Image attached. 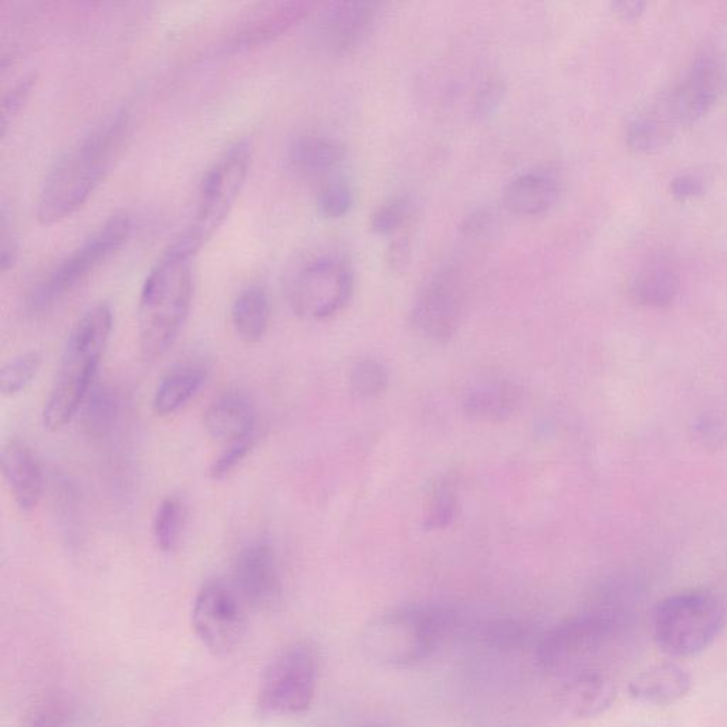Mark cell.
Returning a JSON list of instances; mask_svg holds the SVG:
<instances>
[{
	"instance_id": "cell-1",
	"label": "cell",
	"mask_w": 727,
	"mask_h": 727,
	"mask_svg": "<svg viewBox=\"0 0 727 727\" xmlns=\"http://www.w3.org/2000/svg\"><path fill=\"white\" fill-rule=\"evenodd\" d=\"M131 133V117L118 110L101 121L59 158L37 196V219L53 225L87 204L123 154Z\"/></svg>"
},
{
	"instance_id": "cell-2",
	"label": "cell",
	"mask_w": 727,
	"mask_h": 727,
	"mask_svg": "<svg viewBox=\"0 0 727 727\" xmlns=\"http://www.w3.org/2000/svg\"><path fill=\"white\" fill-rule=\"evenodd\" d=\"M192 258L172 243L145 277L138 300V346L148 361L162 357L184 329L194 299Z\"/></svg>"
},
{
	"instance_id": "cell-3",
	"label": "cell",
	"mask_w": 727,
	"mask_h": 727,
	"mask_svg": "<svg viewBox=\"0 0 727 727\" xmlns=\"http://www.w3.org/2000/svg\"><path fill=\"white\" fill-rule=\"evenodd\" d=\"M113 327V309L106 302L94 304L74 324L43 405L42 424L47 431H59L79 414L84 399L96 384Z\"/></svg>"
},
{
	"instance_id": "cell-4",
	"label": "cell",
	"mask_w": 727,
	"mask_h": 727,
	"mask_svg": "<svg viewBox=\"0 0 727 727\" xmlns=\"http://www.w3.org/2000/svg\"><path fill=\"white\" fill-rule=\"evenodd\" d=\"M453 627L455 615L445 608H399L371 621L361 644L374 661L404 668L431 657Z\"/></svg>"
},
{
	"instance_id": "cell-5",
	"label": "cell",
	"mask_w": 727,
	"mask_h": 727,
	"mask_svg": "<svg viewBox=\"0 0 727 727\" xmlns=\"http://www.w3.org/2000/svg\"><path fill=\"white\" fill-rule=\"evenodd\" d=\"M252 152L248 140L233 142L205 172L194 218L174 242L189 255L204 248L228 218L249 177Z\"/></svg>"
},
{
	"instance_id": "cell-6",
	"label": "cell",
	"mask_w": 727,
	"mask_h": 727,
	"mask_svg": "<svg viewBox=\"0 0 727 727\" xmlns=\"http://www.w3.org/2000/svg\"><path fill=\"white\" fill-rule=\"evenodd\" d=\"M725 625V605L706 590L669 595L654 612L655 642L672 658L702 654L722 634Z\"/></svg>"
},
{
	"instance_id": "cell-7",
	"label": "cell",
	"mask_w": 727,
	"mask_h": 727,
	"mask_svg": "<svg viewBox=\"0 0 727 727\" xmlns=\"http://www.w3.org/2000/svg\"><path fill=\"white\" fill-rule=\"evenodd\" d=\"M131 232L133 221L128 213H116L107 219L83 245L54 266L49 275L33 287L27 299L29 313H46L79 289L96 270L123 249Z\"/></svg>"
},
{
	"instance_id": "cell-8",
	"label": "cell",
	"mask_w": 727,
	"mask_h": 727,
	"mask_svg": "<svg viewBox=\"0 0 727 727\" xmlns=\"http://www.w3.org/2000/svg\"><path fill=\"white\" fill-rule=\"evenodd\" d=\"M319 669V652L311 642H294L283 648L260 678L256 716L270 719L307 712L316 695Z\"/></svg>"
},
{
	"instance_id": "cell-9",
	"label": "cell",
	"mask_w": 727,
	"mask_h": 727,
	"mask_svg": "<svg viewBox=\"0 0 727 727\" xmlns=\"http://www.w3.org/2000/svg\"><path fill=\"white\" fill-rule=\"evenodd\" d=\"M250 610L231 581L213 578L195 595L191 625L196 638L216 657L239 648L248 631Z\"/></svg>"
},
{
	"instance_id": "cell-10",
	"label": "cell",
	"mask_w": 727,
	"mask_h": 727,
	"mask_svg": "<svg viewBox=\"0 0 727 727\" xmlns=\"http://www.w3.org/2000/svg\"><path fill=\"white\" fill-rule=\"evenodd\" d=\"M354 273L346 260L334 255L317 256L297 269L289 284V303L304 320L331 319L350 302Z\"/></svg>"
},
{
	"instance_id": "cell-11",
	"label": "cell",
	"mask_w": 727,
	"mask_h": 727,
	"mask_svg": "<svg viewBox=\"0 0 727 727\" xmlns=\"http://www.w3.org/2000/svg\"><path fill=\"white\" fill-rule=\"evenodd\" d=\"M463 306L465 290L461 275L453 266L441 267L418 290L409 320L421 336L446 343L459 329Z\"/></svg>"
},
{
	"instance_id": "cell-12",
	"label": "cell",
	"mask_w": 727,
	"mask_h": 727,
	"mask_svg": "<svg viewBox=\"0 0 727 727\" xmlns=\"http://www.w3.org/2000/svg\"><path fill=\"white\" fill-rule=\"evenodd\" d=\"M384 5L378 2H334L317 16L316 45L330 56H344L364 45L378 25Z\"/></svg>"
},
{
	"instance_id": "cell-13",
	"label": "cell",
	"mask_w": 727,
	"mask_h": 727,
	"mask_svg": "<svg viewBox=\"0 0 727 727\" xmlns=\"http://www.w3.org/2000/svg\"><path fill=\"white\" fill-rule=\"evenodd\" d=\"M232 586L250 611H273L282 601L283 584L275 550L266 541H253L233 560Z\"/></svg>"
},
{
	"instance_id": "cell-14",
	"label": "cell",
	"mask_w": 727,
	"mask_h": 727,
	"mask_svg": "<svg viewBox=\"0 0 727 727\" xmlns=\"http://www.w3.org/2000/svg\"><path fill=\"white\" fill-rule=\"evenodd\" d=\"M725 84V70L715 59L699 60L685 79L672 90L664 103L654 110L671 125L691 124L705 116L718 100Z\"/></svg>"
},
{
	"instance_id": "cell-15",
	"label": "cell",
	"mask_w": 727,
	"mask_h": 727,
	"mask_svg": "<svg viewBox=\"0 0 727 727\" xmlns=\"http://www.w3.org/2000/svg\"><path fill=\"white\" fill-rule=\"evenodd\" d=\"M610 628V618L604 614L584 615L564 622L541 639L537 661L544 671H556L597 648Z\"/></svg>"
},
{
	"instance_id": "cell-16",
	"label": "cell",
	"mask_w": 727,
	"mask_h": 727,
	"mask_svg": "<svg viewBox=\"0 0 727 727\" xmlns=\"http://www.w3.org/2000/svg\"><path fill=\"white\" fill-rule=\"evenodd\" d=\"M314 5L280 2L265 5L242 20L225 42L229 52H242L272 42L306 19Z\"/></svg>"
},
{
	"instance_id": "cell-17",
	"label": "cell",
	"mask_w": 727,
	"mask_h": 727,
	"mask_svg": "<svg viewBox=\"0 0 727 727\" xmlns=\"http://www.w3.org/2000/svg\"><path fill=\"white\" fill-rule=\"evenodd\" d=\"M0 465L16 507L23 515H30L45 493V475L39 459L25 442L10 438L3 444Z\"/></svg>"
},
{
	"instance_id": "cell-18",
	"label": "cell",
	"mask_w": 727,
	"mask_h": 727,
	"mask_svg": "<svg viewBox=\"0 0 727 727\" xmlns=\"http://www.w3.org/2000/svg\"><path fill=\"white\" fill-rule=\"evenodd\" d=\"M206 434L229 445L259 432L258 411L246 392L231 390L213 399L204 414Z\"/></svg>"
},
{
	"instance_id": "cell-19",
	"label": "cell",
	"mask_w": 727,
	"mask_h": 727,
	"mask_svg": "<svg viewBox=\"0 0 727 727\" xmlns=\"http://www.w3.org/2000/svg\"><path fill=\"white\" fill-rule=\"evenodd\" d=\"M561 184L550 171H527L510 179L503 191V204L516 216H540L559 202Z\"/></svg>"
},
{
	"instance_id": "cell-20",
	"label": "cell",
	"mask_w": 727,
	"mask_h": 727,
	"mask_svg": "<svg viewBox=\"0 0 727 727\" xmlns=\"http://www.w3.org/2000/svg\"><path fill=\"white\" fill-rule=\"evenodd\" d=\"M287 164L304 178H323L336 172L346 160L344 145L329 135L304 133L287 147Z\"/></svg>"
},
{
	"instance_id": "cell-21",
	"label": "cell",
	"mask_w": 727,
	"mask_h": 727,
	"mask_svg": "<svg viewBox=\"0 0 727 727\" xmlns=\"http://www.w3.org/2000/svg\"><path fill=\"white\" fill-rule=\"evenodd\" d=\"M692 676L681 666L664 662L649 666L631 679L628 692L635 701L666 706L681 701L692 689Z\"/></svg>"
},
{
	"instance_id": "cell-22",
	"label": "cell",
	"mask_w": 727,
	"mask_h": 727,
	"mask_svg": "<svg viewBox=\"0 0 727 727\" xmlns=\"http://www.w3.org/2000/svg\"><path fill=\"white\" fill-rule=\"evenodd\" d=\"M208 370L204 364L185 361L169 368L155 388L152 409L160 417L177 414L204 387Z\"/></svg>"
},
{
	"instance_id": "cell-23",
	"label": "cell",
	"mask_w": 727,
	"mask_h": 727,
	"mask_svg": "<svg viewBox=\"0 0 727 727\" xmlns=\"http://www.w3.org/2000/svg\"><path fill=\"white\" fill-rule=\"evenodd\" d=\"M617 688L608 676L587 672L568 681L560 692V703L576 719L595 718L611 708Z\"/></svg>"
},
{
	"instance_id": "cell-24",
	"label": "cell",
	"mask_w": 727,
	"mask_h": 727,
	"mask_svg": "<svg viewBox=\"0 0 727 727\" xmlns=\"http://www.w3.org/2000/svg\"><path fill=\"white\" fill-rule=\"evenodd\" d=\"M233 330L248 344L259 343L270 324V300L260 286H249L233 300L231 309Z\"/></svg>"
},
{
	"instance_id": "cell-25",
	"label": "cell",
	"mask_w": 727,
	"mask_h": 727,
	"mask_svg": "<svg viewBox=\"0 0 727 727\" xmlns=\"http://www.w3.org/2000/svg\"><path fill=\"white\" fill-rule=\"evenodd\" d=\"M517 401L515 385L506 381H489L468 392L465 411L469 417L479 421H503L515 412Z\"/></svg>"
},
{
	"instance_id": "cell-26",
	"label": "cell",
	"mask_w": 727,
	"mask_h": 727,
	"mask_svg": "<svg viewBox=\"0 0 727 727\" xmlns=\"http://www.w3.org/2000/svg\"><path fill=\"white\" fill-rule=\"evenodd\" d=\"M81 425L93 438H103L110 434L118 417V397L116 391L107 384H96L81 405Z\"/></svg>"
},
{
	"instance_id": "cell-27",
	"label": "cell",
	"mask_w": 727,
	"mask_h": 727,
	"mask_svg": "<svg viewBox=\"0 0 727 727\" xmlns=\"http://www.w3.org/2000/svg\"><path fill=\"white\" fill-rule=\"evenodd\" d=\"M187 509L181 497L168 496L158 505L155 512L152 533L158 549L164 553H174L184 536Z\"/></svg>"
},
{
	"instance_id": "cell-28",
	"label": "cell",
	"mask_w": 727,
	"mask_h": 727,
	"mask_svg": "<svg viewBox=\"0 0 727 727\" xmlns=\"http://www.w3.org/2000/svg\"><path fill=\"white\" fill-rule=\"evenodd\" d=\"M678 280L664 267H652L635 277L631 294L639 304L651 307L668 306L678 293Z\"/></svg>"
},
{
	"instance_id": "cell-29",
	"label": "cell",
	"mask_w": 727,
	"mask_h": 727,
	"mask_svg": "<svg viewBox=\"0 0 727 727\" xmlns=\"http://www.w3.org/2000/svg\"><path fill=\"white\" fill-rule=\"evenodd\" d=\"M458 480L446 475L435 483L425 510V527L431 530L445 529L458 513Z\"/></svg>"
},
{
	"instance_id": "cell-30",
	"label": "cell",
	"mask_w": 727,
	"mask_h": 727,
	"mask_svg": "<svg viewBox=\"0 0 727 727\" xmlns=\"http://www.w3.org/2000/svg\"><path fill=\"white\" fill-rule=\"evenodd\" d=\"M42 365L43 354L40 351H29L3 365L2 371H0L2 394L5 397H15L25 391L36 380Z\"/></svg>"
},
{
	"instance_id": "cell-31",
	"label": "cell",
	"mask_w": 727,
	"mask_h": 727,
	"mask_svg": "<svg viewBox=\"0 0 727 727\" xmlns=\"http://www.w3.org/2000/svg\"><path fill=\"white\" fill-rule=\"evenodd\" d=\"M672 130L654 113L642 114L628 127V144L637 151L658 150L671 138Z\"/></svg>"
},
{
	"instance_id": "cell-32",
	"label": "cell",
	"mask_w": 727,
	"mask_h": 727,
	"mask_svg": "<svg viewBox=\"0 0 727 727\" xmlns=\"http://www.w3.org/2000/svg\"><path fill=\"white\" fill-rule=\"evenodd\" d=\"M388 382H390V375H388L387 368L373 358L358 361L351 370V391L358 398L380 397L387 391Z\"/></svg>"
},
{
	"instance_id": "cell-33",
	"label": "cell",
	"mask_w": 727,
	"mask_h": 727,
	"mask_svg": "<svg viewBox=\"0 0 727 727\" xmlns=\"http://www.w3.org/2000/svg\"><path fill=\"white\" fill-rule=\"evenodd\" d=\"M412 202L408 195L387 199L371 215L370 229L375 235L390 236L405 225L411 213Z\"/></svg>"
},
{
	"instance_id": "cell-34",
	"label": "cell",
	"mask_w": 727,
	"mask_h": 727,
	"mask_svg": "<svg viewBox=\"0 0 727 727\" xmlns=\"http://www.w3.org/2000/svg\"><path fill=\"white\" fill-rule=\"evenodd\" d=\"M479 637L483 644L500 651H515L526 642L527 631L520 622L493 620L480 627Z\"/></svg>"
},
{
	"instance_id": "cell-35",
	"label": "cell",
	"mask_w": 727,
	"mask_h": 727,
	"mask_svg": "<svg viewBox=\"0 0 727 727\" xmlns=\"http://www.w3.org/2000/svg\"><path fill=\"white\" fill-rule=\"evenodd\" d=\"M258 441L259 432L223 446L222 452L213 459L211 466H209V476L213 480L228 478L249 458L250 453L258 445Z\"/></svg>"
},
{
	"instance_id": "cell-36",
	"label": "cell",
	"mask_w": 727,
	"mask_h": 727,
	"mask_svg": "<svg viewBox=\"0 0 727 727\" xmlns=\"http://www.w3.org/2000/svg\"><path fill=\"white\" fill-rule=\"evenodd\" d=\"M354 205V192L344 179H333L320 189L317 208L324 218H344Z\"/></svg>"
},
{
	"instance_id": "cell-37",
	"label": "cell",
	"mask_w": 727,
	"mask_h": 727,
	"mask_svg": "<svg viewBox=\"0 0 727 727\" xmlns=\"http://www.w3.org/2000/svg\"><path fill=\"white\" fill-rule=\"evenodd\" d=\"M71 710L60 698H49L27 716L26 727H69Z\"/></svg>"
},
{
	"instance_id": "cell-38",
	"label": "cell",
	"mask_w": 727,
	"mask_h": 727,
	"mask_svg": "<svg viewBox=\"0 0 727 727\" xmlns=\"http://www.w3.org/2000/svg\"><path fill=\"white\" fill-rule=\"evenodd\" d=\"M36 84V77L33 74L23 77L20 79L15 86L3 96L2 101V120H0V127H2V135L6 134L8 127L12 124V121L18 117L20 110L25 106L27 98L32 94L33 87Z\"/></svg>"
},
{
	"instance_id": "cell-39",
	"label": "cell",
	"mask_w": 727,
	"mask_h": 727,
	"mask_svg": "<svg viewBox=\"0 0 727 727\" xmlns=\"http://www.w3.org/2000/svg\"><path fill=\"white\" fill-rule=\"evenodd\" d=\"M19 243L15 226L6 206L0 212V269L3 273L13 269L18 262Z\"/></svg>"
},
{
	"instance_id": "cell-40",
	"label": "cell",
	"mask_w": 727,
	"mask_h": 727,
	"mask_svg": "<svg viewBox=\"0 0 727 727\" xmlns=\"http://www.w3.org/2000/svg\"><path fill=\"white\" fill-rule=\"evenodd\" d=\"M411 262V240L408 236H399L391 243L388 250V263L395 272H402L407 269Z\"/></svg>"
},
{
	"instance_id": "cell-41",
	"label": "cell",
	"mask_w": 727,
	"mask_h": 727,
	"mask_svg": "<svg viewBox=\"0 0 727 727\" xmlns=\"http://www.w3.org/2000/svg\"><path fill=\"white\" fill-rule=\"evenodd\" d=\"M703 181L692 174H683L671 182V192L675 198L689 199L702 194Z\"/></svg>"
},
{
	"instance_id": "cell-42",
	"label": "cell",
	"mask_w": 727,
	"mask_h": 727,
	"mask_svg": "<svg viewBox=\"0 0 727 727\" xmlns=\"http://www.w3.org/2000/svg\"><path fill=\"white\" fill-rule=\"evenodd\" d=\"M489 226V213L486 211H480L478 213H473V215H470L469 218L466 219L465 225H463V231L469 233V235H473V233L485 231V229H488Z\"/></svg>"
},
{
	"instance_id": "cell-43",
	"label": "cell",
	"mask_w": 727,
	"mask_h": 727,
	"mask_svg": "<svg viewBox=\"0 0 727 727\" xmlns=\"http://www.w3.org/2000/svg\"><path fill=\"white\" fill-rule=\"evenodd\" d=\"M612 8H614L615 12L618 13V15H621L622 18H637L638 15H641L642 10L645 8V3L637 2V0H625V2H615L612 3Z\"/></svg>"
}]
</instances>
